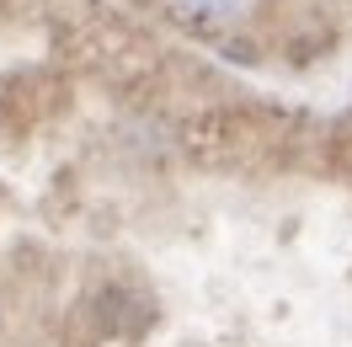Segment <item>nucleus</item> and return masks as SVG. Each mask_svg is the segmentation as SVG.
Returning <instances> with one entry per match:
<instances>
[{
    "label": "nucleus",
    "mask_w": 352,
    "mask_h": 347,
    "mask_svg": "<svg viewBox=\"0 0 352 347\" xmlns=\"http://www.w3.org/2000/svg\"><path fill=\"white\" fill-rule=\"evenodd\" d=\"M187 17H198V22H219V17H230L235 11V0H176Z\"/></svg>",
    "instance_id": "obj_1"
}]
</instances>
